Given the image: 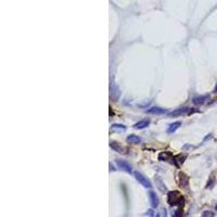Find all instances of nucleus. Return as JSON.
I'll use <instances>...</instances> for the list:
<instances>
[{"label":"nucleus","instance_id":"nucleus-1","mask_svg":"<svg viewBox=\"0 0 217 217\" xmlns=\"http://www.w3.org/2000/svg\"><path fill=\"white\" fill-rule=\"evenodd\" d=\"M167 202L171 206H180L181 207L185 203V200H183V195L180 194V192L171 191L167 194Z\"/></svg>","mask_w":217,"mask_h":217},{"label":"nucleus","instance_id":"nucleus-2","mask_svg":"<svg viewBox=\"0 0 217 217\" xmlns=\"http://www.w3.org/2000/svg\"><path fill=\"white\" fill-rule=\"evenodd\" d=\"M134 175H135V177H136V179L139 181L141 185H142L144 188H147V189H150L152 187V185H151V183L148 180V178H146L144 176H143L141 173H139V171H135L134 173Z\"/></svg>","mask_w":217,"mask_h":217},{"label":"nucleus","instance_id":"nucleus-3","mask_svg":"<svg viewBox=\"0 0 217 217\" xmlns=\"http://www.w3.org/2000/svg\"><path fill=\"white\" fill-rule=\"evenodd\" d=\"M178 185H179L180 188H187L189 185V178L186 174H183L180 171L178 174Z\"/></svg>","mask_w":217,"mask_h":217},{"label":"nucleus","instance_id":"nucleus-4","mask_svg":"<svg viewBox=\"0 0 217 217\" xmlns=\"http://www.w3.org/2000/svg\"><path fill=\"white\" fill-rule=\"evenodd\" d=\"M116 164H117V166L120 167V169H123V171H125L126 173H128V174H130L132 171V166L129 165L128 163L127 162H125V161H122V160H117L116 161Z\"/></svg>","mask_w":217,"mask_h":217},{"label":"nucleus","instance_id":"nucleus-5","mask_svg":"<svg viewBox=\"0 0 217 217\" xmlns=\"http://www.w3.org/2000/svg\"><path fill=\"white\" fill-rule=\"evenodd\" d=\"M148 195H149V200H150V205H151L152 209L157 207V206H159V199H157L156 194L153 191H150Z\"/></svg>","mask_w":217,"mask_h":217},{"label":"nucleus","instance_id":"nucleus-6","mask_svg":"<svg viewBox=\"0 0 217 217\" xmlns=\"http://www.w3.org/2000/svg\"><path fill=\"white\" fill-rule=\"evenodd\" d=\"M110 146H111V148L113 149V150H115V151L118 152V153H123V154H126V153H127V149L122 147L120 143L113 142V141H112V142L110 143Z\"/></svg>","mask_w":217,"mask_h":217},{"label":"nucleus","instance_id":"nucleus-7","mask_svg":"<svg viewBox=\"0 0 217 217\" xmlns=\"http://www.w3.org/2000/svg\"><path fill=\"white\" fill-rule=\"evenodd\" d=\"M147 112H148L149 114H155V115H162V114H165V113H167V111H166L165 108H157V106H154V108H149Z\"/></svg>","mask_w":217,"mask_h":217},{"label":"nucleus","instance_id":"nucleus-8","mask_svg":"<svg viewBox=\"0 0 217 217\" xmlns=\"http://www.w3.org/2000/svg\"><path fill=\"white\" fill-rule=\"evenodd\" d=\"M189 111L188 108H178L176 111H173L171 113H168V116L169 117H173V116H179V115H183V114H187Z\"/></svg>","mask_w":217,"mask_h":217},{"label":"nucleus","instance_id":"nucleus-9","mask_svg":"<svg viewBox=\"0 0 217 217\" xmlns=\"http://www.w3.org/2000/svg\"><path fill=\"white\" fill-rule=\"evenodd\" d=\"M111 97L114 99V100H117L120 98V90L117 88V86L115 85L114 83L111 84Z\"/></svg>","mask_w":217,"mask_h":217},{"label":"nucleus","instance_id":"nucleus-10","mask_svg":"<svg viewBox=\"0 0 217 217\" xmlns=\"http://www.w3.org/2000/svg\"><path fill=\"white\" fill-rule=\"evenodd\" d=\"M149 124H150V120H140V122H138V123H136L134 125V128L135 129H142V128H146V127H148Z\"/></svg>","mask_w":217,"mask_h":217},{"label":"nucleus","instance_id":"nucleus-11","mask_svg":"<svg viewBox=\"0 0 217 217\" xmlns=\"http://www.w3.org/2000/svg\"><path fill=\"white\" fill-rule=\"evenodd\" d=\"M180 125H181L180 122H175V123L171 124L169 127H168V129H167V132H168V134H171V132H176V130L180 127Z\"/></svg>","mask_w":217,"mask_h":217},{"label":"nucleus","instance_id":"nucleus-12","mask_svg":"<svg viewBox=\"0 0 217 217\" xmlns=\"http://www.w3.org/2000/svg\"><path fill=\"white\" fill-rule=\"evenodd\" d=\"M127 141L132 143V144H137V143H139L141 141V139L138 136H136V135H130V136L127 137Z\"/></svg>","mask_w":217,"mask_h":217},{"label":"nucleus","instance_id":"nucleus-13","mask_svg":"<svg viewBox=\"0 0 217 217\" xmlns=\"http://www.w3.org/2000/svg\"><path fill=\"white\" fill-rule=\"evenodd\" d=\"M207 96H201V97H197L193 99V103L194 104H203V103L205 102L207 100Z\"/></svg>","mask_w":217,"mask_h":217},{"label":"nucleus","instance_id":"nucleus-14","mask_svg":"<svg viewBox=\"0 0 217 217\" xmlns=\"http://www.w3.org/2000/svg\"><path fill=\"white\" fill-rule=\"evenodd\" d=\"M112 128L113 129H120V130H125L126 127L124 125H120V124H113V125H112Z\"/></svg>","mask_w":217,"mask_h":217},{"label":"nucleus","instance_id":"nucleus-15","mask_svg":"<svg viewBox=\"0 0 217 217\" xmlns=\"http://www.w3.org/2000/svg\"><path fill=\"white\" fill-rule=\"evenodd\" d=\"M202 216H215V214H213V213H212V212H204V213H203L202 214Z\"/></svg>","mask_w":217,"mask_h":217},{"label":"nucleus","instance_id":"nucleus-16","mask_svg":"<svg viewBox=\"0 0 217 217\" xmlns=\"http://www.w3.org/2000/svg\"><path fill=\"white\" fill-rule=\"evenodd\" d=\"M110 168H111V169H110V171H115L114 167H112V164H110Z\"/></svg>","mask_w":217,"mask_h":217},{"label":"nucleus","instance_id":"nucleus-17","mask_svg":"<svg viewBox=\"0 0 217 217\" xmlns=\"http://www.w3.org/2000/svg\"><path fill=\"white\" fill-rule=\"evenodd\" d=\"M148 214H149V215H153V212H152V211H149Z\"/></svg>","mask_w":217,"mask_h":217},{"label":"nucleus","instance_id":"nucleus-18","mask_svg":"<svg viewBox=\"0 0 217 217\" xmlns=\"http://www.w3.org/2000/svg\"><path fill=\"white\" fill-rule=\"evenodd\" d=\"M215 91H216V94H217V86H216V88H215Z\"/></svg>","mask_w":217,"mask_h":217},{"label":"nucleus","instance_id":"nucleus-19","mask_svg":"<svg viewBox=\"0 0 217 217\" xmlns=\"http://www.w3.org/2000/svg\"><path fill=\"white\" fill-rule=\"evenodd\" d=\"M216 211H217V205H216Z\"/></svg>","mask_w":217,"mask_h":217}]
</instances>
